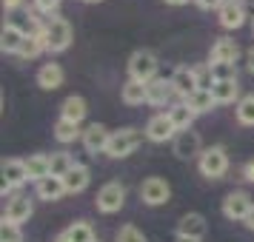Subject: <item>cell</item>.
I'll return each mask as SVG.
<instances>
[{
    "instance_id": "obj_21",
    "label": "cell",
    "mask_w": 254,
    "mask_h": 242,
    "mask_svg": "<svg viewBox=\"0 0 254 242\" xmlns=\"http://www.w3.org/2000/svg\"><path fill=\"white\" fill-rule=\"evenodd\" d=\"M26 171H29V180H46L52 177V162H49V154H32L29 160H26Z\"/></svg>"
},
{
    "instance_id": "obj_6",
    "label": "cell",
    "mask_w": 254,
    "mask_h": 242,
    "mask_svg": "<svg viewBox=\"0 0 254 242\" xmlns=\"http://www.w3.org/2000/svg\"><path fill=\"white\" fill-rule=\"evenodd\" d=\"M172 148H174V157L177 160H194V157L203 154V148H200V134L191 131V128L177 131V137L172 140Z\"/></svg>"
},
{
    "instance_id": "obj_5",
    "label": "cell",
    "mask_w": 254,
    "mask_h": 242,
    "mask_svg": "<svg viewBox=\"0 0 254 242\" xmlns=\"http://www.w3.org/2000/svg\"><path fill=\"white\" fill-rule=\"evenodd\" d=\"M97 211H103V214H115V211H120L123 208V202H126V188L120 183H106L100 191H97Z\"/></svg>"
},
{
    "instance_id": "obj_11",
    "label": "cell",
    "mask_w": 254,
    "mask_h": 242,
    "mask_svg": "<svg viewBox=\"0 0 254 242\" xmlns=\"http://www.w3.org/2000/svg\"><path fill=\"white\" fill-rule=\"evenodd\" d=\"M252 196L246 194V191H234V194L226 196V202H223V214L229 219H246L249 217V211H252Z\"/></svg>"
},
{
    "instance_id": "obj_1",
    "label": "cell",
    "mask_w": 254,
    "mask_h": 242,
    "mask_svg": "<svg viewBox=\"0 0 254 242\" xmlns=\"http://www.w3.org/2000/svg\"><path fill=\"white\" fill-rule=\"evenodd\" d=\"M43 40H46V51H66L71 43V26L63 17H52L43 26Z\"/></svg>"
},
{
    "instance_id": "obj_3",
    "label": "cell",
    "mask_w": 254,
    "mask_h": 242,
    "mask_svg": "<svg viewBox=\"0 0 254 242\" xmlns=\"http://www.w3.org/2000/svg\"><path fill=\"white\" fill-rule=\"evenodd\" d=\"M229 171V154L223 145H211L200 154V174L208 177V180H217Z\"/></svg>"
},
{
    "instance_id": "obj_9",
    "label": "cell",
    "mask_w": 254,
    "mask_h": 242,
    "mask_svg": "<svg viewBox=\"0 0 254 242\" xmlns=\"http://www.w3.org/2000/svg\"><path fill=\"white\" fill-rule=\"evenodd\" d=\"M146 137L151 140V143H166V140H174L177 137V128H174L172 117L169 114H154L146 123Z\"/></svg>"
},
{
    "instance_id": "obj_7",
    "label": "cell",
    "mask_w": 254,
    "mask_h": 242,
    "mask_svg": "<svg viewBox=\"0 0 254 242\" xmlns=\"http://www.w3.org/2000/svg\"><path fill=\"white\" fill-rule=\"evenodd\" d=\"M169 196H172V188L160 177H149L146 183L140 185V199L146 205H163V202H169Z\"/></svg>"
},
{
    "instance_id": "obj_38",
    "label": "cell",
    "mask_w": 254,
    "mask_h": 242,
    "mask_svg": "<svg viewBox=\"0 0 254 242\" xmlns=\"http://www.w3.org/2000/svg\"><path fill=\"white\" fill-rule=\"evenodd\" d=\"M194 3L200 6V9H220L226 0H194Z\"/></svg>"
},
{
    "instance_id": "obj_37",
    "label": "cell",
    "mask_w": 254,
    "mask_h": 242,
    "mask_svg": "<svg viewBox=\"0 0 254 242\" xmlns=\"http://www.w3.org/2000/svg\"><path fill=\"white\" fill-rule=\"evenodd\" d=\"M60 6V0H35V9L43 14H55Z\"/></svg>"
},
{
    "instance_id": "obj_30",
    "label": "cell",
    "mask_w": 254,
    "mask_h": 242,
    "mask_svg": "<svg viewBox=\"0 0 254 242\" xmlns=\"http://www.w3.org/2000/svg\"><path fill=\"white\" fill-rule=\"evenodd\" d=\"M49 162H52V177H66L74 168V160L69 157V151H55L49 157Z\"/></svg>"
},
{
    "instance_id": "obj_12",
    "label": "cell",
    "mask_w": 254,
    "mask_h": 242,
    "mask_svg": "<svg viewBox=\"0 0 254 242\" xmlns=\"http://www.w3.org/2000/svg\"><path fill=\"white\" fill-rule=\"evenodd\" d=\"M217 17H220V26L223 29H240L246 23V9H243L240 0H226L217 9Z\"/></svg>"
},
{
    "instance_id": "obj_19",
    "label": "cell",
    "mask_w": 254,
    "mask_h": 242,
    "mask_svg": "<svg viewBox=\"0 0 254 242\" xmlns=\"http://www.w3.org/2000/svg\"><path fill=\"white\" fill-rule=\"evenodd\" d=\"M37 86L46 89V92L60 89V86H63V69H60L58 63H46L43 69L37 71Z\"/></svg>"
},
{
    "instance_id": "obj_22",
    "label": "cell",
    "mask_w": 254,
    "mask_h": 242,
    "mask_svg": "<svg viewBox=\"0 0 254 242\" xmlns=\"http://www.w3.org/2000/svg\"><path fill=\"white\" fill-rule=\"evenodd\" d=\"M86 100L83 97H77V94H71V97H66L63 100V108H60V117L63 120H71V123H83V117H86Z\"/></svg>"
},
{
    "instance_id": "obj_39",
    "label": "cell",
    "mask_w": 254,
    "mask_h": 242,
    "mask_svg": "<svg viewBox=\"0 0 254 242\" xmlns=\"http://www.w3.org/2000/svg\"><path fill=\"white\" fill-rule=\"evenodd\" d=\"M243 222H246V228H249V231H254V205H252V211H249V217L243 219Z\"/></svg>"
},
{
    "instance_id": "obj_28",
    "label": "cell",
    "mask_w": 254,
    "mask_h": 242,
    "mask_svg": "<svg viewBox=\"0 0 254 242\" xmlns=\"http://www.w3.org/2000/svg\"><path fill=\"white\" fill-rule=\"evenodd\" d=\"M43 48H46V40H43V32H32V35H26L23 46H20V57L32 60V57H37V54H40Z\"/></svg>"
},
{
    "instance_id": "obj_14",
    "label": "cell",
    "mask_w": 254,
    "mask_h": 242,
    "mask_svg": "<svg viewBox=\"0 0 254 242\" xmlns=\"http://www.w3.org/2000/svg\"><path fill=\"white\" fill-rule=\"evenodd\" d=\"M23 40H26V32L20 29V26H14V23H6V26H3V35H0V48H3L6 54H20Z\"/></svg>"
},
{
    "instance_id": "obj_10",
    "label": "cell",
    "mask_w": 254,
    "mask_h": 242,
    "mask_svg": "<svg viewBox=\"0 0 254 242\" xmlns=\"http://www.w3.org/2000/svg\"><path fill=\"white\" fill-rule=\"evenodd\" d=\"M109 140H112L109 128L100 126V123H92V126L83 131V148L89 151V154H100V151L109 148Z\"/></svg>"
},
{
    "instance_id": "obj_13",
    "label": "cell",
    "mask_w": 254,
    "mask_h": 242,
    "mask_svg": "<svg viewBox=\"0 0 254 242\" xmlns=\"http://www.w3.org/2000/svg\"><path fill=\"white\" fill-rule=\"evenodd\" d=\"M32 217V199L23 194H14L9 202H6V214H3V219L6 222H14V225H20V222H26V219Z\"/></svg>"
},
{
    "instance_id": "obj_45",
    "label": "cell",
    "mask_w": 254,
    "mask_h": 242,
    "mask_svg": "<svg viewBox=\"0 0 254 242\" xmlns=\"http://www.w3.org/2000/svg\"><path fill=\"white\" fill-rule=\"evenodd\" d=\"M86 3H97V0H86Z\"/></svg>"
},
{
    "instance_id": "obj_34",
    "label": "cell",
    "mask_w": 254,
    "mask_h": 242,
    "mask_svg": "<svg viewBox=\"0 0 254 242\" xmlns=\"http://www.w3.org/2000/svg\"><path fill=\"white\" fill-rule=\"evenodd\" d=\"M0 242H23L20 225H14V222H6V219H3V225H0Z\"/></svg>"
},
{
    "instance_id": "obj_20",
    "label": "cell",
    "mask_w": 254,
    "mask_h": 242,
    "mask_svg": "<svg viewBox=\"0 0 254 242\" xmlns=\"http://www.w3.org/2000/svg\"><path fill=\"white\" fill-rule=\"evenodd\" d=\"M89 180H92V177H89V168H86V165H77V162H74V168H71V171L66 174V177H63L66 194H80L83 188L89 185Z\"/></svg>"
},
{
    "instance_id": "obj_35",
    "label": "cell",
    "mask_w": 254,
    "mask_h": 242,
    "mask_svg": "<svg viewBox=\"0 0 254 242\" xmlns=\"http://www.w3.org/2000/svg\"><path fill=\"white\" fill-rule=\"evenodd\" d=\"M117 242H146V237L134 225H123V228L117 231Z\"/></svg>"
},
{
    "instance_id": "obj_29",
    "label": "cell",
    "mask_w": 254,
    "mask_h": 242,
    "mask_svg": "<svg viewBox=\"0 0 254 242\" xmlns=\"http://www.w3.org/2000/svg\"><path fill=\"white\" fill-rule=\"evenodd\" d=\"M80 134H83L80 123H71V120H63V117H60L58 126H55V137H58L60 143H74Z\"/></svg>"
},
{
    "instance_id": "obj_43",
    "label": "cell",
    "mask_w": 254,
    "mask_h": 242,
    "mask_svg": "<svg viewBox=\"0 0 254 242\" xmlns=\"http://www.w3.org/2000/svg\"><path fill=\"white\" fill-rule=\"evenodd\" d=\"M174 242H200V240H194V237H177Z\"/></svg>"
},
{
    "instance_id": "obj_4",
    "label": "cell",
    "mask_w": 254,
    "mask_h": 242,
    "mask_svg": "<svg viewBox=\"0 0 254 242\" xmlns=\"http://www.w3.org/2000/svg\"><path fill=\"white\" fill-rule=\"evenodd\" d=\"M140 140H143V134H140L137 128H120V131H115V134H112L106 154H109V157H115V160L128 157V154L140 145Z\"/></svg>"
},
{
    "instance_id": "obj_2",
    "label": "cell",
    "mask_w": 254,
    "mask_h": 242,
    "mask_svg": "<svg viewBox=\"0 0 254 242\" xmlns=\"http://www.w3.org/2000/svg\"><path fill=\"white\" fill-rule=\"evenodd\" d=\"M157 74V57L151 54L149 48H137L131 57H128V77L140 83H151Z\"/></svg>"
},
{
    "instance_id": "obj_24",
    "label": "cell",
    "mask_w": 254,
    "mask_h": 242,
    "mask_svg": "<svg viewBox=\"0 0 254 242\" xmlns=\"http://www.w3.org/2000/svg\"><path fill=\"white\" fill-rule=\"evenodd\" d=\"M183 103L189 105L194 114H206V111H211V108L217 105V100H214V94H211V92H206V89H197V92L191 94L189 100H183Z\"/></svg>"
},
{
    "instance_id": "obj_40",
    "label": "cell",
    "mask_w": 254,
    "mask_h": 242,
    "mask_svg": "<svg viewBox=\"0 0 254 242\" xmlns=\"http://www.w3.org/2000/svg\"><path fill=\"white\" fill-rule=\"evenodd\" d=\"M246 180H249V183H254V160L246 165Z\"/></svg>"
},
{
    "instance_id": "obj_15",
    "label": "cell",
    "mask_w": 254,
    "mask_h": 242,
    "mask_svg": "<svg viewBox=\"0 0 254 242\" xmlns=\"http://www.w3.org/2000/svg\"><path fill=\"white\" fill-rule=\"evenodd\" d=\"M237 54H240L237 43H234V40H229V37H220L217 43L211 46L208 63H237Z\"/></svg>"
},
{
    "instance_id": "obj_36",
    "label": "cell",
    "mask_w": 254,
    "mask_h": 242,
    "mask_svg": "<svg viewBox=\"0 0 254 242\" xmlns=\"http://www.w3.org/2000/svg\"><path fill=\"white\" fill-rule=\"evenodd\" d=\"M197 83H200V89L211 92V86H214V74H211V66H200V69H197Z\"/></svg>"
},
{
    "instance_id": "obj_27",
    "label": "cell",
    "mask_w": 254,
    "mask_h": 242,
    "mask_svg": "<svg viewBox=\"0 0 254 242\" xmlns=\"http://www.w3.org/2000/svg\"><path fill=\"white\" fill-rule=\"evenodd\" d=\"M120 97H123V103H126V105H140V103H146V83L128 80L126 86H123Z\"/></svg>"
},
{
    "instance_id": "obj_33",
    "label": "cell",
    "mask_w": 254,
    "mask_h": 242,
    "mask_svg": "<svg viewBox=\"0 0 254 242\" xmlns=\"http://www.w3.org/2000/svg\"><path fill=\"white\" fill-rule=\"evenodd\" d=\"M208 66H211L214 83H220V80H237V66H234V63H208Z\"/></svg>"
},
{
    "instance_id": "obj_44",
    "label": "cell",
    "mask_w": 254,
    "mask_h": 242,
    "mask_svg": "<svg viewBox=\"0 0 254 242\" xmlns=\"http://www.w3.org/2000/svg\"><path fill=\"white\" fill-rule=\"evenodd\" d=\"M169 6H183V3H189V0H166Z\"/></svg>"
},
{
    "instance_id": "obj_31",
    "label": "cell",
    "mask_w": 254,
    "mask_h": 242,
    "mask_svg": "<svg viewBox=\"0 0 254 242\" xmlns=\"http://www.w3.org/2000/svg\"><path fill=\"white\" fill-rule=\"evenodd\" d=\"M63 234H66L69 242H94V231H92L89 222H74V225H69Z\"/></svg>"
},
{
    "instance_id": "obj_17",
    "label": "cell",
    "mask_w": 254,
    "mask_h": 242,
    "mask_svg": "<svg viewBox=\"0 0 254 242\" xmlns=\"http://www.w3.org/2000/svg\"><path fill=\"white\" fill-rule=\"evenodd\" d=\"M206 219L203 214H186L180 222H177V237H194V240H203L206 234Z\"/></svg>"
},
{
    "instance_id": "obj_25",
    "label": "cell",
    "mask_w": 254,
    "mask_h": 242,
    "mask_svg": "<svg viewBox=\"0 0 254 242\" xmlns=\"http://www.w3.org/2000/svg\"><path fill=\"white\" fill-rule=\"evenodd\" d=\"M166 114L172 117V123H174V128H177V131H186V128H191V123H194V117H197V114H194V111H191V108H189L186 103L172 105V108H169Z\"/></svg>"
},
{
    "instance_id": "obj_16",
    "label": "cell",
    "mask_w": 254,
    "mask_h": 242,
    "mask_svg": "<svg viewBox=\"0 0 254 242\" xmlns=\"http://www.w3.org/2000/svg\"><path fill=\"white\" fill-rule=\"evenodd\" d=\"M29 180V171H26V160H3V185L9 188H17Z\"/></svg>"
},
{
    "instance_id": "obj_23",
    "label": "cell",
    "mask_w": 254,
    "mask_h": 242,
    "mask_svg": "<svg viewBox=\"0 0 254 242\" xmlns=\"http://www.w3.org/2000/svg\"><path fill=\"white\" fill-rule=\"evenodd\" d=\"M63 194H66L63 177H46V180H40V183H37V196H40V199L55 202V199H60Z\"/></svg>"
},
{
    "instance_id": "obj_41",
    "label": "cell",
    "mask_w": 254,
    "mask_h": 242,
    "mask_svg": "<svg viewBox=\"0 0 254 242\" xmlns=\"http://www.w3.org/2000/svg\"><path fill=\"white\" fill-rule=\"evenodd\" d=\"M20 3H23V0H3V6H6V9H9V12H12V9H17V6H20Z\"/></svg>"
},
{
    "instance_id": "obj_8",
    "label": "cell",
    "mask_w": 254,
    "mask_h": 242,
    "mask_svg": "<svg viewBox=\"0 0 254 242\" xmlns=\"http://www.w3.org/2000/svg\"><path fill=\"white\" fill-rule=\"evenodd\" d=\"M169 80H172L174 94H177V97H183V100H189V97L200 89V83H197V69H189V66L174 69V74L169 77Z\"/></svg>"
},
{
    "instance_id": "obj_46",
    "label": "cell",
    "mask_w": 254,
    "mask_h": 242,
    "mask_svg": "<svg viewBox=\"0 0 254 242\" xmlns=\"http://www.w3.org/2000/svg\"><path fill=\"white\" fill-rule=\"evenodd\" d=\"M94 242H97V240H94Z\"/></svg>"
},
{
    "instance_id": "obj_18",
    "label": "cell",
    "mask_w": 254,
    "mask_h": 242,
    "mask_svg": "<svg viewBox=\"0 0 254 242\" xmlns=\"http://www.w3.org/2000/svg\"><path fill=\"white\" fill-rule=\"evenodd\" d=\"M172 94H174L172 80H157L154 77L151 83H146V103H151V105H163Z\"/></svg>"
},
{
    "instance_id": "obj_26",
    "label": "cell",
    "mask_w": 254,
    "mask_h": 242,
    "mask_svg": "<svg viewBox=\"0 0 254 242\" xmlns=\"http://www.w3.org/2000/svg\"><path fill=\"white\" fill-rule=\"evenodd\" d=\"M211 94L217 103H234L240 97V86H237V80H220L211 86Z\"/></svg>"
},
{
    "instance_id": "obj_42",
    "label": "cell",
    "mask_w": 254,
    "mask_h": 242,
    "mask_svg": "<svg viewBox=\"0 0 254 242\" xmlns=\"http://www.w3.org/2000/svg\"><path fill=\"white\" fill-rule=\"evenodd\" d=\"M249 71H252V74H254V48H252V51H249Z\"/></svg>"
},
{
    "instance_id": "obj_32",
    "label": "cell",
    "mask_w": 254,
    "mask_h": 242,
    "mask_svg": "<svg viewBox=\"0 0 254 242\" xmlns=\"http://www.w3.org/2000/svg\"><path fill=\"white\" fill-rule=\"evenodd\" d=\"M237 120L243 126H254V94H246L237 100Z\"/></svg>"
}]
</instances>
